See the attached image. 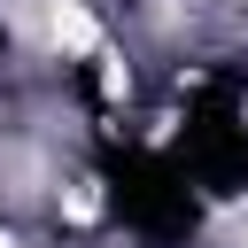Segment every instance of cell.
<instances>
[{"label": "cell", "instance_id": "6da1fadb", "mask_svg": "<svg viewBox=\"0 0 248 248\" xmlns=\"http://www.w3.org/2000/svg\"><path fill=\"white\" fill-rule=\"evenodd\" d=\"M0 248H16V240H8V232H0Z\"/></svg>", "mask_w": 248, "mask_h": 248}]
</instances>
